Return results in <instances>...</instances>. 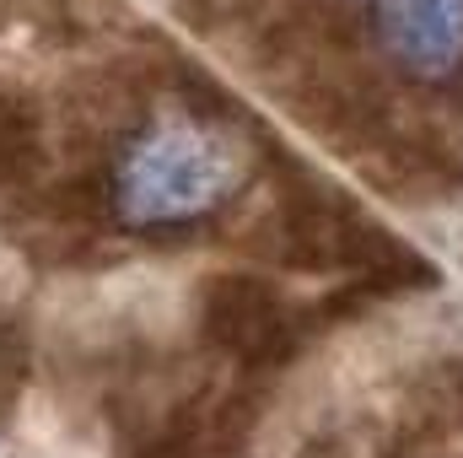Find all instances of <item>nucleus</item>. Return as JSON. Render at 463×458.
I'll list each match as a JSON object with an SVG mask.
<instances>
[{"label": "nucleus", "mask_w": 463, "mask_h": 458, "mask_svg": "<svg viewBox=\"0 0 463 458\" xmlns=\"http://www.w3.org/2000/svg\"><path fill=\"white\" fill-rule=\"evenodd\" d=\"M253 178V140L227 109L162 103L129 124L103 173L114 227L140 237H189L222 222Z\"/></svg>", "instance_id": "1"}, {"label": "nucleus", "mask_w": 463, "mask_h": 458, "mask_svg": "<svg viewBox=\"0 0 463 458\" xmlns=\"http://www.w3.org/2000/svg\"><path fill=\"white\" fill-rule=\"evenodd\" d=\"M200 340L248 383L280 372L297 356L302 319L264 275H211V286L200 291Z\"/></svg>", "instance_id": "2"}, {"label": "nucleus", "mask_w": 463, "mask_h": 458, "mask_svg": "<svg viewBox=\"0 0 463 458\" xmlns=\"http://www.w3.org/2000/svg\"><path fill=\"white\" fill-rule=\"evenodd\" d=\"M372 33L410 81L453 87L463 76V0H372Z\"/></svg>", "instance_id": "3"}, {"label": "nucleus", "mask_w": 463, "mask_h": 458, "mask_svg": "<svg viewBox=\"0 0 463 458\" xmlns=\"http://www.w3.org/2000/svg\"><path fill=\"white\" fill-rule=\"evenodd\" d=\"M259 421V399L248 388L222 394V399H194L167 410L146 437L135 458H248Z\"/></svg>", "instance_id": "4"}, {"label": "nucleus", "mask_w": 463, "mask_h": 458, "mask_svg": "<svg viewBox=\"0 0 463 458\" xmlns=\"http://www.w3.org/2000/svg\"><path fill=\"white\" fill-rule=\"evenodd\" d=\"M43 162V129L22 98H0V195L22 189Z\"/></svg>", "instance_id": "5"}]
</instances>
